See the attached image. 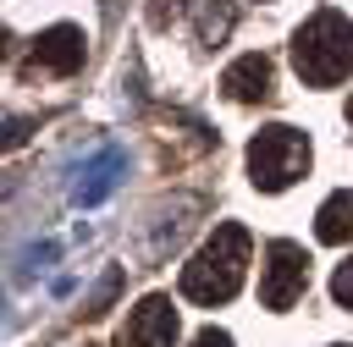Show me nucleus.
<instances>
[{
    "label": "nucleus",
    "mask_w": 353,
    "mask_h": 347,
    "mask_svg": "<svg viewBox=\"0 0 353 347\" xmlns=\"http://www.w3.org/2000/svg\"><path fill=\"white\" fill-rule=\"evenodd\" d=\"M116 347H176V303L160 297V292L143 297V303L121 319Z\"/></svg>",
    "instance_id": "nucleus-5"
},
{
    "label": "nucleus",
    "mask_w": 353,
    "mask_h": 347,
    "mask_svg": "<svg viewBox=\"0 0 353 347\" xmlns=\"http://www.w3.org/2000/svg\"><path fill=\"white\" fill-rule=\"evenodd\" d=\"M309 286V253L298 242H270L265 248V275H259V297L265 308H292Z\"/></svg>",
    "instance_id": "nucleus-4"
},
{
    "label": "nucleus",
    "mask_w": 353,
    "mask_h": 347,
    "mask_svg": "<svg viewBox=\"0 0 353 347\" xmlns=\"http://www.w3.org/2000/svg\"><path fill=\"white\" fill-rule=\"evenodd\" d=\"M221 88L232 94V99H265L270 94V61L265 55H237L232 66H226V77H221Z\"/></svg>",
    "instance_id": "nucleus-7"
},
{
    "label": "nucleus",
    "mask_w": 353,
    "mask_h": 347,
    "mask_svg": "<svg viewBox=\"0 0 353 347\" xmlns=\"http://www.w3.org/2000/svg\"><path fill=\"white\" fill-rule=\"evenodd\" d=\"M314 237H320V242H347V237H353V193H347V187L331 193V198L320 204V215H314Z\"/></svg>",
    "instance_id": "nucleus-8"
},
{
    "label": "nucleus",
    "mask_w": 353,
    "mask_h": 347,
    "mask_svg": "<svg viewBox=\"0 0 353 347\" xmlns=\"http://www.w3.org/2000/svg\"><path fill=\"white\" fill-rule=\"evenodd\" d=\"M193 347H232V336L210 325V330H199V336H193Z\"/></svg>",
    "instance_id": "nucleus-11"
},
{
    "label": "nucleus",
    "mask_w": 353,
    "mask_h": 347,
    "mask_svg": "<svg viewBox=\"0 0 353 347\" xmlns=\"http://www.w3.org/2000/svg\"><path fill=\"white\" fill-rule=\"evenodd\" d=\"M347 121H353V94H347Z\"/></svg>",
    "instance_id": "nucleus-12"
},
{
    "label": "nucleus",
    "mask_w": 353,
    "mask_h": 347,
    "mask_svg": "<svg viewBox=\"0 0 353 347\" xmlns=\"http://www.w3.org/2000/svg\"><path fill=\"white\" fill-rule=\"evenodd\" d=\"M331 297L353 308V259H347V264H336V275H331Z\"/></svg>",
    "instance_id": "nucleus-10"
},
{
    "label": "nucleus",
    "mask_w": 353,
    "mask_h": 347,
    "mask_svg": "<svg viewBox=\"0 0 353 347\" xmlns=\"http://www.w3.org/2000/svg\"><path fill=\"white\" fill-rule=\"evenodd\" d=\"M33 61L44 66V72H77L83 66V28H72V22H61V28H44L39 39H33Z\"/></svg>",
    "instance_id": "nucleus-6"
},
{
    "label": "nucleus",
    "mask_w": 353,
    "mask_h": 347,
    "mask_svg": "<svg viewBox=\"0 0 353 347\" xmlns=\"http://www.w3.org/2000/svg\"><path fill=\"white\" fill-rule=\"evenodd\" d=\"M116 171H121V154H99L83 176H77V187H72V198L77 204H99L110 187H116Z\"/></svg>",
    "instance_id": "nucleus-9"
},
{
    "label": "nucleus",
    "mask_w": 353,
    "mask_h": 347,
    "mask_svg": "<svg viewBox=\"0 0 353 347\" xmlns=\"http://www.w3.org/2000/svg\"><path fill=\"white\" fill-rule=\"evenodd\" d=\"M243 270H248V231L243 226H215V237L182 264V297L193 303H226L237 286H243Z\"/></svg>",
    "instance_id": "nucleus-1"
},
{
    "label": "nucleus",
    "mask_w": 353,
    "mask_h": 347,
    "mask_svg": "<svg viewBox=\"0 0 353 347\" xmlns=\"http://www.w3.org/2000/svg\"><path fill=\"white\" fill-rule=\"evenodd\" d=\"M292 66L303 83L314 88H331L353 72V22L336 17V11H320L309 17L298 33H292Z\"/></svg>",
    "instance_id": "nucleus-2"
},
{
    "label": "nucleus",
    "mask_w": 353,
    "mask_h": 347,
    "mask_svg": "<svg viewBox=\"0 0 353 347\" xmlns=\"http://www.w3.org/2000/svg\"><path fill=\"white\" fill-rule=\"evenodd\" d=\"M303 171H309V138L298 127H259L254 132V143H248V176H254V187L281 193Z\"/></svg>",
    "instance_id": "nucleus-3"
}]
</instances>
